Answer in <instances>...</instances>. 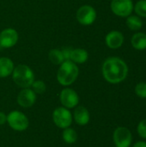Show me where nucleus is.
<instances>
[{"mask_svg": "<svg viewBox=\"0 0 146 147\" xmlns=\"http://www.w3.org/2000/svg\"><path fill=\"white\" fill-rule=\"evenodd\" d=\"M15 64L8 57H0V78H5L11 76Z\"/></svg>", "mask_w": 146, "mask_h": 147, "instance_id": "14", "label": "nucleus"}, {"mask_svg": "<svg viewBox=\"0 0 146 147\" xmlns=\"http://www.w3.org/2000/svg\"><path fill=\"white\" fill-rule=\"evenodd\" d=\"M113 140L115 147H130L133 141V134L127 127H119L114 131Z\"/></svg>", "mask_w": 146, "mask_h": 147, "instance_id": "9", "label": "nucleus"}, {"mask_svg": "<svg viewBox=\"0 0 146 147\" xmlns=\"http://www.w3.org/2000/svg\"><path fill=\"white\" fill-rule=\"evenodd\" d=\"M72 118L73 121L77 125L83 127L89 124L90 121V113L86 107L77 105L74 109V111L72 113Z\"/></svg>", "mask_w": 146, "mask_h": 147, "instance_id": "13", "label": "nucleus"}, {"mask_svg": "<svg viewBox=\"0 0 146 147\" xmlns=\"http://www.w3.org/2000/svg\"><path fill=\"white\" fill-rule=\"evenodd\" d=\"M78 135L77 131L72 128V127H67L63 129L62 132V139L64 140L65 143L68 144V145H72L75 144L77 140Z\"/></svg>", "mask_w": 146, "mask_h": 147, "instance_id": "18", "label": "nucleus"}, {"mask_svg": "<svg viewBox=\"0 0 146 147\" xmlns=\"http://www.w3.org/2000/svg\"><path fill=\"white\" fill-rule=\"evenodd\" d=\"M72 47H65L61 49L63 57L65 59V60H70L71 59V52H72Z\"/></svg>", "mask_w": 146, "mask_h": 147, "instance_id": "24", "label": "nucleus"}, {"mask_svg": "<svg viewBox=\"0 0 146 147\" xmlns=\"http://www.w3.org/2000/svg\"><path fill=\"white\" fill-rule=\"evenodd\" d=\"M6 121H7V115L4 112L0 111V126L4 125Z\"/></svg>", "mask_w": 146, "mask_h": 147, "instance_id": "25", "label": "nucleus"}, {"mask_svg": "<svg viewBox=\"0 0 146 147\" xmlns=\"http://www.w3.org/2000/svg\"><path fill=\"white\" fill-rule=\"evenodd\" d=\"M102 73L104 79L112 84L123 82L128 75V66L120 58L109 57L102 64Z\"/></svg>", "mask_w": 146, "mask_h": 147, "instance_id": "1", "label": "nucleus"}, {"mask_svg": "<svg viewBox=\"0 0 146 147\" xmlns=\"http://www.w3.org/2000/svg\"><path fill=\"white\" fill-rule=\"evenodd\" d=\"M133 147H146L145 141H138L136 142Z\"/></svg>", "mask_w": 146, "mask_h": 147, "instance_id": "26", "label": "nucleus"}, {"mask_svg": "<svg viewBox=\"0 0 146 147\" xmlns=\"http://www.w3.org/2000/svg\"><path fill=\"white\" fill-rule=\"evenodd\" d=\"M89 59V53L83 48H74L72 49L70 60L77 65H82L87 62Z\"/></svg>", "mask_w": 146, "mask_h": 147, "instance_id": "15", "label": "nucleus"}, {"mask_svg": "<svg viewBox=\"0 0 146 147\" xmlns=\"http://www.w3.org/2000/svg\"><path fill=\"white\" fill-rule=\"evenodd\" d=\"M134 8L133 0H112L110 9L119 17H127L132 15Z\"/></svg>", "mask_w": 146, "mask_h": 147, "instance_id": "7", "label": "nucleus"}, {"mask_svg": "<svg viewBox=\"0 0 146 147\" xmlns=\"http://www.w3.org/2000/svg\"><path fill=\"white\" fill-rule=\"evenodd\" d=\"M13 82L20 88H30L35 80L34 71L27 65H18L15 66L11 74Z\"/></svg>", "mask_w": 146, "mask_h": 147, "instance_id": "3", "label": "nucleus"}, {"mask_svg": "<svg viewBox=\"0 0 146 147\" xmlns=\"http://www.w3.org/2000/svg\"><path fill=\"white\" fill-rule=\"evenodd\" d=\"M52 119L54 125L62 130L70 127L73 122L72 113L71 112V109H68L63 106L58 107L52 111Z\"/></svg>", "mask_w": 146, "mask_h": 147, "instance_id": "5", "label": "nucleus"}, {"mask_svg": "<svg viewBox=\"0 0 146 147\" xmlns=\"http://www.w3.org/2000/svg\"><path fill=\"white\" fill-rule=\"evenodd\" d=\"M133 10L139 17H146V0H139L135 3Z\"/></svg>", "mask_w": 146, "mask_h": 147, "instance_id": "21", "label": "nucleus"}, {"mask_svg": "<svg viewBox=\"0 0 146 147\" xmlns=\"http://www.w3.org/2000/svg\"><path fill=\"white\" fill-rule=\"evenodd\" d=\"M97 17L96 9L89 4H83L78 8L76 14L77 21L83 26L92 25Z\"/></svg>", "mask_w": 146, "mask_h": 147, "instance_id": "6", "label": "nucleus"}, {"mask_svg": "<svg viewBox=\"0 0 146 147\" xmlns=\"http://www.w3.org/2000/svg\"><path fill=\"white\" fill-rule=\"evenodd\" d=\"M135 93L140 98H146V83L140 82L135 86Z\"/></svg>", "mask_w": 146, "mask_h": 147, "instance_id": "22", "label": "nucleus"}, {"mask_svg": "<svg viewBox=\"0 0 146 147\" xmlns=\"http://www.w3.org/2000/svg\"><path fill=\"white\" fill-rule=\"evenodd\" d=\"M30 88L36 95H42L46 90V84L42 80H34Z\"/></svg>", "mask_w": 146, "mask_h": 147, "instance_id": "20", "label": "nucleus"}, {"mask_svg": "<svg viewBox=\"0 0 146 147\" xmlns=\"http://www.w3.org/2000/svg\"><path fill=\"white\" fill-rule=\"evenodd\" d=\"M59 102L61 105L68 109H75L79 104V96L77 92L69 87L64 88L59 93Z\"/></svg>", "mask_w": 146, "mask_h": 147, "instance_id": "8", "label": "nucleus"}, {"mask_svg": "<svg viewBox=\"0 0 146 147\" xmlns=\"http://www.w3.org/2000/svg\"><path fill=\"white\" fill-rule=\"evenodd\" d=\"M131 44L133 47L139 51H144L146 49V34L143 32H138L132 36Z\"/></svg>", "mask_w": 146, "mask_h": 147, "instance_id": "16", "label": "nucleus"}, {"mask_svg": "<svg viewBox=\"0 0 146 147\" xmlns=\"http://www.w3.org/2000/svg\"><path fill=\"white\" fill-rule=\"evenodd\" d=\"M9 127L16 132L26 131L29 127L28 117L19 110H12L7 115V121Z\"/></svg>", "mask_w": 146, "mask_h": 147, "instance_id": "4", "label": "nucleus"}, {"mask_svg": "<svg viewBox=\"0 0 146 147\" xmlns=\"http://www.w3.org/2000/svg\"><path fill=\"white\" fill-rule=\"evenodd\" d=\"M137 132L141 138L146 140V119L141 121L139 123L137 127Z\"/></svg>", "mask_w": 146, "mask_h": 147, "instance_id": "23", "label": "nucleus"}, {"mask_svg": "<svg viewBox=\"0 0 146 147\" xmlns=\"http://www.w3.org/2000/svg\"><path fill=\"white\" fill-rule=\"evenodd\" d=\"M126 24L129 29L133 31H139L143 27V22L141 17L137 15H130L126 17Z\"/></svg>", "mask_w": 146, "mask_h": 147, "instance_id": "17", "label": "nucleus"}, {"mask_svg": "<svg viewBox=\"0 0 146 147\" xmlns=\"http://www.w3.org/2000/svg\"><path fill=\"white\" fill-rule=\"evenodd\" d=\"M125 41L124 34L118 30H112L105 36L106 46L110 49H118L122 47Z\"/></svg>", "mask_w": 146, "mask_h": 147, "instance_id": "12", "label": "nucleus"}, {"mask_svg": "<svg viewBox=\"0 0 146 147\" xmlns=\"http://www.w3.org/2000/svg\"><path fill=\"white\" fill-rule=\"evenodd\" d=\"M37 99V95L34 92L31 88L22 89L18 93L16 97V102L18 105L23 109H29L33 107Z\"/></svg>", "mask_w": 146, "mask_h": 147, "instance_id": "11", "label": "nucleus"}, {"mask_svg": "<svg viewBox=\"0 0 146 147\" xmlns=\"http://www.w3.org/2000/svg\"><path fill=\"white\" fill-rule=\"evenodd\" d=\"M48 59L50 62L55 65H60L65 61L61 49H57V48H52L49 51Z\"/></svg>", "mask_w": 146, "mask_h": 147, "instance_id": "19", "label": "nucleus"}, {"mask_svg": "<svg viewBox=\"0 0 146 147\" xmlns=\"http://www.w3.org/2000/svg\"><path fill=\"white\" fill-rule=\"evenodd\" d=\"M19 40L18 32L12 28H6L0 32V47L11 48L15 47Z\"/></svg>", "mask_w": 146, "mask_h": 147, "instance_id": "10", "label": "nucleus"}, {"mask_svg": "<svg viewBox=\"0 0 146 147\" xmlns=\"http://www.w3.org/2000/svg\"><path fill=\"white\" fill-rule=\"evenodd\" d=\"M79 76V68L71 60H65L59 67L57 71L58 83L65 87L73 84Z\"/></svg>", "mask_w": 146, "mask_h": 147, "instance_id": "2", "label": "nucleus"}]
</instances>
